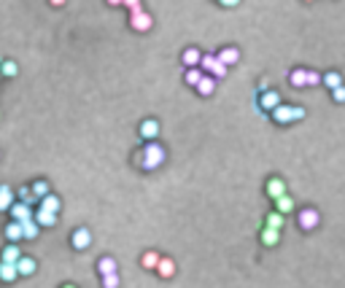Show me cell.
<instances>
[{"mask_svg":"<svg viewBox=\"0 0 345 288\" xmlns=\"http://www.w3.org/2000/svg\"><path fill=\"white\" fill-rule=\"evenodd\" d=\"M332 100H335L337 105H343V103H345V86H340V89L332 92Z\"/></svg>","mask_w":345,"mask_h":288,"instance_id":"cell-36","label":"cell"},{"mask_svg":"<svg viewBox=\"0 0 345 288\" xmlns=\"http://www.w3.org/2000/svg\"><path fill=\"white\" fill-rule=\"evenodd\" d=\"M151 24H154V19L151 14H146V11H138V14H130V27L138 30V32H146L151 30Z\"/></svg>","mask_w":345,"mask_h":288,"instance_id":"cell-5","label":"cell"},{"mask_svg":"<svg viewBox=\"0 0 345 288\" xmlns=\"http://www.w3.org/2000/svg\"><path fill=\"white\" fill-rule=\"evenodd\" d=\"M216 57H218V62L227 65V68H229V65H237V62H240V51H237L235 46H224V49L218 51Z\"/></svg>","mask_w":345,"mask_h":288,"instance_id":"cell-11","label":"cell"},{"mask_svg":"<svg viewBox=\"0 0 345 288\" xmlns=\"http://www.w3.org/2000/svg\"><path fill=\"white\" fill-rule=\"evenodd\" d=\"M14 197H16L14 189H8V186H0V213H3V210H11V207L16 205Z\"/></svg>","mask_w":345,"mask_h":288,"instance_id":"cell-15","label":"cell"},{"mask_svg":"<svg viewBox=\"0 0 345 288\" xmlns=\"http://www.w3.org/2000/svg\"><path fill=\"white\" fill-rule=\"evenodd\" d=\"M32 194H35V199H46L49 197V183L46 180H35L32 183Z\"/></svg>","mask_w":345,"mask_h":288,"instance_id":"cell-31","label":"cell"},{"mask_svg":"<svg viewBox=\"0 0 345 288\" xmlns=\"http://www.w3.org/2000/svg\"><path fill=\"white\" fill-rule=\"evenodd\" d=\"M22 232H24V240H35L38 232H41V226H38L35 218H32V221H24L22 224Z\"/></svg>","mask_w":345,"mask_h":288,"instance_id":"cell-28","label":"cell"},{"mask_svg":"<svg viewBox=\"0 0 345 288\" xmlns=\"http://www.w3.org/2000/svg\"><path fill=\"white\" fill-rule=\"evenodd\" d=\"M197 92H200L202 97H210L216 92V78L213 76H205L202 81H200V86H197Z\"/></svg>","mask_w":345,"mask_h":288,"instance_id":"cell-23","label":"cell"},{"mask_svg":"<svg viewBox=\"0 0 345 288\" xmlns=\"http://www.w3.org/2000/svg\"><path fill=\"white\" fill-rule=\"evenodd\" d=\"M62 288H76V286H70V283H68V286H62Z\"/></svg>","mask_w":345,"mask_h":288,"instance_id":"cell-38","label":"cell"},{"mask_svg":"<svg viewBox=\"0 0 345 288\" xmlns=\"http://www.w3.org/2000/svg\"><path fill=\"white\" fill-rule=\"evenodd\" d=\"M202 78H205V73H202L200 68H191V70H186V76H183V81H186L189 86H194V89H197Z\"/></svg>","mask_w":345,"mask_h":288,"instance_id":"cell-27","label":"cell"},{"mask_svg":"<svg viewBox=\"0 0 345 288\" xmlns=\"http://www.w3.org/2000/svg\"><path fill=\"white\" fill-rule=\"evenodd\" d=\"M100 283H103V288H119V275H105Z\"/></svg>","mask_w":345,"mask_h":288,"instance_id":"cell-34","label":"cell"},{"mask_svg":"<svg viewBox=\"0 0 345 288\" xmlns=\"http://www.w3.org/2000/svg\"><path fill=\"white\" fill-rule=\"evenodd\" d=\"M16 278H19L16 264H3V261H0V280H3V283H14Z\"/></svg>","mask_w":345,"mask_h":288,"instance_id":"cell-18","label":"cell"},{"mask_svg":"<svg viewBox=\"0 0 345 288\" xmlns=\"http://www.w3.org/2000/svg\"><path fill=\"white\" fill-rule=\"evenodd\" d=\"M70 245L76 248V251H86V248L92 245V232L86 229V226L76 229V232H73V237H70Z\"/></svg>","mask_w":345,"mask_h":288,"instance_id":"cell-6","label":"cell"},{"mask_svg":"<svg viewBox=\"0 0 345 288\" xmlns=\"http://www.w3.org/2000/svg\"><path fill=\"white\" fill-rule=\"evenodd\" d=\"M275 124H291V122H302L305 119V108L302 105H281L278 111L270 113Z\"/></svg>","mask_w":345,"mask_h":288,"instance_id":"cell-2","label":"cell"},{"mask_svg":"<svg viewBox=\"0 0 345 288\" xmlns=\"http://www.w3.org/2000/svg\"><path fill=\"white\" fill-rule=\"evenodd\" d=\"M324 86H329L332 92H335V89H340V86H345V84H343V76H340L337 70L324 73Z\"/></svg>","mask_w":345,"mask_h":288,"instance_id":"cell-21","label":"cell"},{"mask_svg":"<svg viewBox=\"0 0 345 288\" xmlns=\"http://www.w3.org/2000/svg\"><path fill=\"white\" fill-rule=\"evenodd\" d=\"M157 135H159V122L157 119H146L141 124V138L146 143H157Z\"/></svg>","mask_w":345,"mask_h":288,"instance_id":"cell-8","label":"cell"},{"mask_svg":"<svg viewBox=\"0 0 345 288\" xmlns=\"http://www.w3.org/2000/svg\"><path fill=\"white\" fill-rule=\"evenodd\" d=\"M289 84L294 86V89H305L308 86V68H294L289 73Z\"/></svg>","mask_w":345,"mask_h":288,"instance_id":"cell-12","label":"cell"},{"mask_svg":"<svg viewBox=\"0 0 345 288\" xmlns=\"http://www.w3.org/2000/svg\"><path fill=\"white\" fill-rule=\"evenodd\" d=\"M291 210H294V197H291V194H286V197H281L275 202V213H281V216H286Z\"/></svg>","mask_w":345,"mask_h":288,"instance_id":"cell-24","label":"cell"},{"mask_svg":"<svg viewBox=\"0 0 345 288\" xmlns=\"http://www.w3.org/2000/svg\"><path fill=\"white\" fill-rule=\"evenodd\" d=\"M19 197H22L24 205H30L32 199H35V194H32V186H22V189H19Z\"/></svg>","mask_w":345,"mask_h":288,"instance_id":"cell-33","label":"cell"},{"mask_svg":"<svg viewBox=\"0 0 345 288\" xmlns=\"http://www.w3.org/2000/svg\"><path fill=\"white\" fill-rule=\"evenodd\" d=\"M0 256H3V259H0L3 264H19V259H22L24 253L19 251V245H11V243H8V245L3 248V253H0Z\"/></svg>","mask_w":345,"mask_h":288,"instance_id":"cell-13","label":"cell"},{"mask_svg":"<svg viewBox=\"0 0 345 288\" xmlns=\"http://www.w3.org/2000/svg\"><path fill=\"white\" fill-rule=\"evenodd\" d=\"M165 162V148L159 143H146V148L141 151V156H138V164L143 167V170H157L159 164Z\"/></svg>","mask_w":345,"mask_h":288,"instance_id":"cell-1","label":"cell"},{"mask_svg":"<svg viewBox=\"0 0 345 288\" xmlns=\"http://www.w3.org/2000/svg\"><path fill=\"white\" fill-rule=\"evenodd\" d=\"M181 62L186 65V68H200V62H202V51L200 49H194V46H189V49H183V54H181Z\"/></svg>","mask_w":345,"mask_h":288,"instance_id":"cell-9","label":"cell"},{"mask_svg":"<svg viewBox=\"0 0 345 288\" xmlns=\"http://www.w3.org/2000/svg\"><path fill=\"white\" fill-rule=\"evenodd\" d=\"M157 272H159V278H172V275H175V261H172L170 256H162Z\"/></svg>","mask_w":345,"mask_h":288,"instance_id":"cell-20","label":"cell"},{"mask_svg":"<svg viewBox=\"0 0 345 288\" xmlns=\"http://www.w3.org/2000/svg\"><path fill=\"white\" fill-rule=\"evenodd\" d=\"M216 65H218V57H216V54H202V62H200V70L205 73V76H213V70H216Z\"/></svg>","mask_w":345,"mask_h":288,"instance_id":"cell-22","label":"cell"},{"mask_svg":"<svg viewBox=\"0 0 345 288\" xmlns=\"http://www.w3.org/2000/svg\"><path fill=\"white\" fill-rule=\"evenodd\" d=\"M0 76H3V73H0Z\"/></svg>","mask_w":345,"mask_h":288,"instance_id":"cell-39","label":"cell"},{"mask_svg":"<svg viewBox=\"0 0 345 288\" xmlns=\"http://www.w3.org/2000/svg\"><path fill=\"white\" fill-rule=\"evenodd\" d=\"M297 224H300L302 232H313L318 224H321V213L316 207H305V210L297 213Z\"/></svg>","mask_w":345,"mask_h":288,"instance_id":"cell-3","label":"cell"},{"mask_svg":"<svg viewBox=\"0 0 345 288\" xmlns=\"http://www.w3.org/2000/svg\"><path fill=\"white\" fill-rule=\"evenodd\" d=\"M97 270H100L103 278H105V275H116V261L111 256H103L100 261H97Z\"/></svg>","mask_w":345,"mask_h":288,"instance_id":"cell-26","label":"cell"},{"mask_svg":"<svg viewBox=\"0 0 345 288\" xmlns=\"http://www.w3.org/2000/svg\"><path fill=\"white\" fill-rule=\"evenodd\" d=\"M264 226H267V229H278V232H281L283 229V216H281V213H270V216L264 218Z\"/></svg>","mask_w":345,"mask_h":288,"instance_id":"cell-29","label":"cell"},{"mask_svg":"<svg viewBox=\"0 0 345 288\" xmlns=\"http://www.w3.org/2000/svg\"><path fill=\"white\" fill-rule=\"evenodd\" d=\"M159 261H162V256H159L157 251H146L141 256V267H143V270H157Z\"/></svg>","mask_w":345,"mask_h":288,"instance_id":"cell-19","label":"cell"},{"mask_svg":"<svg viewBox=\"0 0 345 288\" xmlns=\"http://www.w3.org/2000/svg\"><path fill=\"white\" fill-rule=\"evenodd\" d=\"M122 5H127V8H130V14H138V11H143L138 0H127V3H122Z\"/></svg>","mask_w":345,"mask_h":288,"instance_id":"cell-37","label":"cell"},{"mask_svg":"<svg viewBox=\"0 0 345 288\" xmlns=\"http://www.w3.org/2000/svg\"><path fill=\"white\" fill-rule=\"evenodd\" d=\"M16 270H19V278H30V275L38 270V264H35V259H32V256H22V259H19V264H16Z\"/></svg>","mask_w":345,"mask_h":288,"instance_id":"cell-16","label":"cell"},{"mask_svg":"<svg viewBox=\"0 0 345 288\" xmlns=\"http://www.w3.org/2000/svg\"><path fill=\"white\" fill-rule=\"evenodd\" d=\"M8 213H11V218H14L16 224H24V221H32V218H35V216H32V210H30V205H24V202H16Z\"/></svg>","mask_w":345,"mask_h":288,"instance_id":"cell-10","label":"cell"},{"mask_svg":"<svg viewBox=\"0 0 345 288\" xmlns=\"http://www.w3.org/2000/svg\"><path fill=\"white\" fill-rule=\"evenodd\" d=\"M264 189H267V197L273 199V202H278L281 197H286V183H283L281 178H270Z\"/></svg>","mask_w":345,"mask_h":288,"instance_id":"cell-7","label":"cell"},{"mask_svg":"<svg viewBox=\"0 0 345 288\" xmlns=\"http://www.w3.org/2000/svg\"><path fill=\"white\" fill-rule=\"evenodd\" d=\"M318 84H324V76L316 70H308V86H318Z\"/></svg>","mask_w":345,"mask_h":288,"instance_id":"cell-35","label":"cell"},{"mask_svg":"<svg viewBox=\"0 0 345 288\" xmlns=\"http://www.w3.org/2000/svg\"><path fill=\"white\" fill-rule=\"evenodd\" d=\"M5 237H8L11 245H16L19 240H24V232H22V224H16V221H11L8 226H5Z\"/></svg>","mask_w":345,"mask_h":288,"instance_id":"cell-17","label":"cell"},{"mask_svg":"<svg viewBox=\"0 0 345 288\" xmlns=\"http://www.w3.org/2000/svg\"><path fill=\"white\" fill-rule=\"evenodd\" d=\"M35 224L41 226V229H49V226H54V224H57V213H49V210H43V207H38V213H35Z\"/></svg>","mask_w":345,"mask_h":288,"instance_id":"cell-14","label":"cell"},{"mask_svg":"<svg viewBox=\"0 0 345 288\" xmlns=\"http://www.w3.org/2000/svg\"><path fill=\"white\" fill-rule=\"evenodd\" d=\"M278 240H281V232L278 229H267V226L262 229V245L273 248V245H278Z\"/></svg>","mask_w":345,"mask_h":288,"instance_id":"cell-25","label":"cell"},{"mask_svg":"<svg viewBox=\"0 0 345 288\" xmlns=\"http://www.w3.org/2000/svg\"><path fill=\"white\" fill-rule=\"evenodd\" d=\"M281 95H278V92L275 89H267V92H262V95H259V108H262V111H270V113H273V111H278V108H281Z\"/></svg>","mask_w":345,"mask_h":288,"instance_id":"cell-4","label":"cell"},{"mask_svg":"<svg viewBox=\"0 0 345 288\" xmlns=\"http://www.w3.org/2000/svg\"><path fill=\"white\" fill-rule=\"evenodd\" d=\"M41 207H43V210H49V213H59V199L54 197V194H49L46 199H41Z\"/></svg>","mask_w":345,"mask_h":288,"instance_id":"cell-32","label":"cell"},{"mask_svg":"<svg viewBox=\"0 0 345 288\" xmlns=\"http://www.w3.org/2000/svg\"><path fill=\"white\" fill-rule=\"evenodd\" d=\"M0 73H3L5 78H14L16 73H19V65L11 62V59H5V62H0Z\"/></svg>","mask_w":345,"mask_h":288,"instance_id":"cell-30","label":"cell"}]
</instances>
